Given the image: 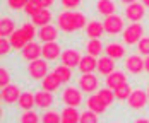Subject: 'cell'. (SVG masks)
Returning a JSON list of instances; mask_svg holds the SVG:
<instances>
[{
    "label": "cell",
    "instance_id": "obj_1",
    "mask_svg": "<svg viewBox=\"0 0 149 123\" xmlns=\"http://www.w3.org/2000/svg\"><path fill=\"white\" fill-rule=\"evenodd\" d=\"M88 17L81 10H62L57 14V26L62 32L70 34L75 31L86 29L88 26Z\"/></svg>",
    "mask_w": 149,
    "mask_h": 123
},
{
    "label": "cell",
    "instance_id": "obj_2",
    "mask_svg": "<svg viewBox=\"0 0 149 123\" xmlns=\"http://www.w3.org/2000/svg\"><path fill=\"white\" fill-rule=\"evenodd\" d=\"M144 26L141 22H130L129 26H125V29L122 32V41L125 46H137V43L144 38Z\"/></svg>",
    "mask_w": 149,
    "mask_h": 123
},
{
    "label": "cell",
    "instance_id": "obj_3",
    "mask_svg": "<svg viewBox=\"0 0 149 123\" xmlns=\"http://www.w3.org/2000/svg\"><path fill=\"white\" fill-rule=\"evenodd\" d=\"M60 101L65 106H72V108H81L84 103V92L79 87L74 86H65L62 92H60Z\"/></svg>",
    "mask_w": 149,
    "mask_h": 123
},
{
    "label": "cell",
    "instance_id": "obj_4",
    "mask_svg": "<svg viewBox=\"0 0 149 123\" xmlns=\"http://www.w3.org/2000/svg\"><path fill=\"white\" fill-rule=\"evenodd\" d=\"M50 74V62L45 58H38V60L28 63V75L33 80H43Z\"/></svg>",
    "mask_w": 149,
    "mask_h": 123
},
{
    "label": "cell",
    "instance_id": "obj_5",
    "mask_svg": "<svg viewBox=\"0 0 149 123\" xmlns=\"http://www.w3.org/2000/svg\"><path fill=\"white\" fill-rule=\"evenodd\" d=\"M77 87L84 94H94V92L100 91V79L94 75V74H81L77 77Z\"/></svg>",
    "mask_w": 149,
    "mask_h": 123
},
{
    "label": "cell",
    "instance_id": "obj_6",
    "mask_svg": "<svg viewBox=\"0 0 149 123\" xmlns=\"http://www.w3.org/2000/svg\"><path fill=\"white\" fill-rule=\"evenodd\" d=\"M123 68L130 75H141L144 72V58L139 53H130L123 60Z\"/></svg>",
    "mask_w": 149,
    "mask_h": 123
},
{
    "label": "cell",
    "instance_id": "obj_7",
    "mask_svg": "<svg viewBox=\"0 0 149 123\" xmlns=\"http://www.w3.org/2000/svg\"><path fill=\"white\" fill-rule=\"evenodd\" d=\"M149 103V97H148V92L146 89H134L132 94H130V97L127 99V106L130 108V111H142V109H146Z\"/></svg>",
    "mask_w": 149,
    "mask_h": 123
},
{
    "label": "cell",
    "instance_id": "obj_8",
    "mask_svg": "<svg viewBox=\"0 0 149 123\" xmlns=\"http://www.w3.org/2000/svg\"><path fill=\"white\" fill-rule=\"evenodd\" d=\"M103 26H104V32H106L108 36H117V34H122L123 29H125L123 17H122L120 14H113V15L104 17Z\"/></svg>",
    "mask_w": 149,
    "mask_h": 123
},
{
    "label": "cell",
    "instance_id": "obj_9",
    "mask_svg": "<svg viewBox=\"0 0 149 123\" xmlns=\"http://www.w3.org/2000/svg\"><path fill=\"white\" fill-rule=\"evenodd\" d=\"M21 58L24 62H28V63L38 60V58H43V45L38 43V41L28 43V45L21 50Z\"/></svg>",
    "mask_w": 149,
    "mask_h": 123
},
{
    "label": "cell",
    "instance_id": "obj_10",
    "mask_svg": "<svg viewBox=\"0 0 149 123\" xmlns=\"http://www.w3.org/2000/svg\"><path fill=\"white\" fill-rule=\"evenodd\" d=\"M129 84V77L125 70H115L113 74H110L108 77H104V87L111 89V91H117L118 87Z\"/></svg>",
    "mask_w": 149,
    "mask_h": 123
},
{
    "label": "cell",
    "instance_id": "obj_11",
    "mask_svg": "<svg viewBox=\"0 0 149 123\" xmlns=\"http://www.w3.org/2000/svg\"><path fill=\"white\" fill-rule=\"evenodd\" d=\"M82 53L77 50V48H67V50H63V53H62V63L65 65V67H69V68H79V63L82 60Z\"/></svg>",
    "mask_w": 149,
    "mask_h": 123
},
{
    "label": "cell",
    "instance_id": "obj_12",
    "mask_svg": "<svg viewBox=\"0 0 149 123\" xmlns=\"http://www.w3.org/2000/svg\"><path fill=\"white\" fill-rule=\"evenodd\" d=\"M60 36V29L57 24H46L43 28H38V39L41 41V45L57 41Z\"/></svg>",
    "mask_w": 149,
    "mask_h": 123
},
{
    "label": "cell",
    "instance_id": "obj_13",
    "mask_svg": "<svg viewBox=\"0 0 149 123\" xmlns=\"http://www.w3.org/2000/svg\"><path fill=\"white\" fill-rule=\"evenodd\" d=\"M146 17V7L142 2H135L132 5L125 7V19L130 22H141Z\"/></svg>",
    "mask_w": 149,
    "mask_h": 123
},
{
    "label": "cell",
    "instance_id": "obj_14",
    "mask_svg": "<svg viewBox=\"0 0 149 123\" xmlns=\"http://www.w3.org/2000/svg\"><path fill=\"white\" fill-rule=\"evenodd\" d=\"M21 94H22V89H21L17 84H9L7 87L2 89V101H3L5 104H9V106H10V104H17Z\"/></svg>",
    "mask_w": 149,
    "mask_h": 123
},
{
    "label": "cell",
    "instance_id": "obj_15",
    "mask_svg": "<svg viewBox=\"0 0 149 123\" xmlns=\"http://www.w3.org/2000/svg\"><path fill=\"white\" fill-rule=\"evenodd\" d=\"M34 96H36V108L38 109H50V108L55 104V96H53V92H48L45 89H40V91L34 92Z\"/></svg>",
    "mask_w": 149,
    "mask_h": 123
},
{
    "label": "cell",
    "instance_id": "obj_16",
    "mask_svg": "<svg viewBox=\"0 0 149 123\" xmlns=\"http://www.w3.org/2000/svg\"><path fill=\"white\" fill-rule=\"evenodd\" d=\"M62 53H63V50L57 41L43 45V58L46 62H57L58 58H62Z\"/></svg>",
    "mask_w": 149,
    "mask_h": 123
},
{
    "label": "cell",
    "instance_id": "obj_17",
    "mask_svg": "<svg viewBox=\"0 0 149 123\" xmlns=\"http://www.w3.org/2000/svg\"><path fill=\"white\" fill-rule=\"evenodd\" d=\"M104 55L113 58V60H122L127 53H125V46L122 43H117V41H110L108 45H104Z\"/></svg>",
    "mask_w": 149,
    "mask_h": 123
},
{
    "label": "cell",
    "instance_id": "obj_18",
    "mask_svg": "<svg viewBox=\"0 0 149 123\" xmlns=\"http://www.w3.org/2000/svg\"><path fill=\"white\" fill-rule=\"evenodd\" d=\"M96 12L103 17H108V15L117 14V2L115 0H96V5H94Z\"/></svg>",
    "mask_w": 149,
    "mask_h": 123
},
{
    "label": "cell",
    "instance_id": "obj_19",
    "mask_svg": "<svg viewBox=\"0 0 149 123\" xmlns=\"http://www.w3.org/2000/svg\"><path fill=\"white\" fill-rule=\"evenodd\" d=\"M98 74L103 77H108L110 74H113L115 70H117V65H115V60L113 58H110V57H106V55H103V57H100L98 58Z\"/></svg>",
    "mask_w": 149,
    "mask_h": 123
},
{
    "label": "cell",
    "instance_id": "obj_20",
    "mask_svg": "<svg viewBox=\"0 0 149 123\" xmlns=\"http://www.w3.org/2000/svg\"><path fill=\"white\" fill-rule=\"evenodd\" d=\"M86 36H88V39H101V36L104 34V26L103 22H100V21H89L88 22V26H86Z\"/></svg>",
    "mask_w": 149,
    "mask_h": 123
},
{
    "label": "cell",
    "instance_id": "obj_21",
    "mask_svg": "<svg viewBox=\"0 0 149 123\" xmlns=\"http://www.w3.org/2000/svg\"><path fill=\"white\" fill-rule=\"evenodd\" d=\"M17 106H19L21 111H29V109H33V108L36 106V96H34V92L22 91L19 101H17Z\"/></svg>",
    "mask_w": 149,
    "mask_h": 123
},
{
    "label": "cell",
    "instance_id": "obj_22",
    "mask_svg": "<svg viewBox=\"0 0 149 123\" xmlns=\"http://www.w3.org/2000/svg\"><path fill=\"white\" fill-rule=\"evenodd\" d=\"M94 96H96V99H98L106 109L117 101V97H115V91H111V89H108V87H103V89H100L98 92H94Z\"/></svg>",
    "mask_w": 149,
    "mask_h": 123
},
{
    "label": "cell",
    "instance_id": "obj_23",
    "mask_svg": "<svg viewBox=\"0 0 149 123\" xmlns=\"http://www.w3.org/2000/svg\"><path fill=\"white\" fill-rule=\"evenodd\" d=\"M52 72L57 75V79L62 82V86H63V84H69V82L72 80V77H74V70H72V68H69V67H65L63 63L55 65Z\"/></svg>",
    "mask_w": 149,
    "mask_h": 123
},
{
    "label": "cell",
    "instance_id": "obj_24",
    "mask_svg": "<svg viewBox=\"0 0 149 123\" xmlns=\"http://www.w3.org/2000/svg\"><path fill=\"white\" fill-rule=\"evenodd\" d=\"M96 68H98V58H94L91 55H84L81 63H79V68L77 70L81 74H94Z\"/></svg>",
    "mask_w": 149,
    "mask_h": 123
},
{
    "label": "cell",
    "instance_id": "obj_25",
    "mask_svg": "<svg viewBox=\"0 0 149 123\" xmlns=\"http://www.w3.org/2000/svg\"><path fill=\"white\" fill-rule=\"evenodd\" d=\"M103 53H104V45L101 39H88V43H86V55L100 58V57H103Z\"/></svg>",
    "mask_w": 149,
    "mask_h": 123
},
{
    "label": "cell",
    "instance_id": "obj_26",
    "mask_svg": "<svg viewBox=\"0 0 149 123\" xmlns=\"http://www.w3.org/2000/svg\"><path fill=\"white\" fill-rule=\"evenodd\" d=\"M15 22L12 17L9 15H3L2 21H0V38H10L15 32Z\"/></svg>",
    "mask_w": 149,
    "mask_h": 123
},
{
    "label": "cell",
    "instance_id": "obj_27",
    "mask_svg": "<svg viewBox=\"0 0 149 123\" xmlns=\"http://www.w3.org/2000/svg\"><path fill=\"white\" fill-rule=\"evenodd\" d=\"M52 19H53L52 10H50V9H43V10H40L34 17H31V22H33L36 28H43L46 24H52Z\"/></svg>",
    "mask_w": 149,
    "mask_h": 123
},
{
    "label": "cell",
    "instance_id": "obj_28",
    "mask_svg": "<svg viewBox=\"0 0 149 123\" xmlns=\"http://www.w3.org/2000/svg\"><path fill=\"white\" fill-rule=\"evenodd\" d=\"M60 86H62V82L57 79V75H55L53 72H50V74L41 80V89H45V91H48V92H57L60 89Z\"/></svg>",
    "mask_w": 149,
    "mask_h": 123
},
{
    "label": "cell",
    "instance_id": "obj_29",
    "mask_svg": "<svg viewBox=\"0 0 149 123\" xmlns=\"http://www.w3.org/2000/svg\"><path fill=\"white\" fill-rule=\"evenodd\" d=\"M79 118H81L79 108H72V106H63L62 108V122L79 123Z\"/></svg>",
    "mask_w": 149,
    "mask_h": 123
},
{
    "label": "cell",
    "instance_id": "obj_30",
    "mask_svg": "<svg viewBox=\"0 0 149 123\" xmlns=\"http://www.w3.org/2000/svg\"><path fill=\"white\" fill-rule=\"evenodd\" d=\"M86 108H88L89 111H93V113H96V115H104V113H106V108L96 99L94 94L88 96V99H86Z\"/></svg>",
    "mask_w": 149,
    "mask_h": 123
},
{
    "label": "cell",
    "instance_id": "obj_31",
    "mask_svg": "<svg viewBox=\"0 0 149 123\" xmlns=\"http://www.w3.org/2000/svg\"><path fill=\"white\" fill-rule=\"evenodd\" d=\"M19 123H41V116L38 115V111L29 109V111H22L19 116Z\"/></svg>",
    "mask_w": 149,
    "mask_h": 123
},
{
    "label": "cell",
    "instance_id": "obj_32",
    "mask_svg": "<svg viewBox=\"0 0 149 123\" xmlns=\"http://www.w3.org/2000/svg\"><path fill=\"white\" fill-rule=\"evenodd\" d=\"M41 123H62V113L55 109H46L41 115Z\"/></svg>",
    "mask_w": 149,
    "mask_h": 123
},
{
    "label": "cell",
    "instance_id": "obj_33",
    "mask_svg": "<svg viewBox=\"0 0 149 123\" xmlns=\"http://www.w3.org/2000/svg\"><path fill=\"white\" fill-rule=\"evenodd\" d=\"M40 10H43V5L40 0H29L26 2V7H24V14L29 15V17H34Z\"/></svg>",
    "mask_w": 149,
    "mask_h": 123
},
{
    "label": "cell",
    "instance_id": "obj_34",
    "mask_svg": "<svg viewBox=\"0 0 149 123\" xmlns=\"http://www.w3.org/2000/svg\"><path fill=\"white\" fill-rule=\"evenodd\" d=\"M132 86L130 84H125V86H122V87H118L117 91H115V97H117V101H127L129 97H130V94H132Z\"/></svg>",
    "mask_w": 149,
    "mask_h": 123
},
{
    "label": "cell",
    "instance_id": "obj_35",
    "mask_svg": "<svg viewBox=\"0 0 149 123\" xmlns=\"http://www.w3.org/2000/svg\"><path fill=\"white\" fill-rule=\"evenodd\" d=\"M79 123H100V115H96V113H93L89 109H86V111L81 113Z\"/></svg>",
    "mask_w": 149,
    "mask_h": 123
},
{
    "label": "cell",
    "instance_id": "obj_36",
    "mask_svg": "<svg viewBox=\"0 0 149 123\" xmlns=\"http://www.w3.org/2000/svg\"><path fill=\"white\" fill-rule=\"evenodd\" d=\"M9 84H12L10 72H9V68H7L5 65H2V67H0V87L3 89V87H7Z\"/></svg>",
    "mask_w": 149,
    "mask_h": 123
},
{
    "label": "cell",
    "instance_id": "obj_37",
    "mask_svg": "<svg viewBox=\"0 0 149 123\" xmlns=\"http://www.w3.org/2000/svg\"><path fill=\"white\" fill-rule=\"evenodd\" d=\"M137 53L142 57H149V36H144L139 43H137Z\"/></svg>",
    "mask_w": 149,
    "mask_h": 123
},
{
    "label": "cell",
    "instance_id": "obj_38",
    "mask_svg": "<svg viewBox=\"0 0 149 123\" xmlns=\"http://www.w3.org/2000/svg\"><path fill=\"white\" fill-rule=\"evenodd\" d=\"M12 50L14 48H12V43L9 38H0V55L2 57H9Z\"/></svg>",
    "mask_w": 149,
    "mask_h": 123
},
{
    "label": "cell",
    "instance_id": "obj_39",
    "mask_svg": "<svg viewBox=\"0 0 149 123\" xmlns=\"http://www.w3.org/2000/svg\"><path fill=\"white\" fill-rule=\"evenodd\" d=\"M7 7L10 10H24L26 0H7Z\"/></svg>",
    "mask_w": 149,
    "mask_h": 123
},
{
    "label": "cell",
    "instance_id": "obj_40",
    "mask_svg": "<svg viewBox=\"0 0 149 123\" xmlns=\"http://www.w3.org/2000/svg\"><path fill=\"white\" fill-rule=\"evenodd\" d=\"M81 2L82 0H60V3H62V7L65 10H75L81 5Z\"/></svg>",
    "mask_w": 149,
    "mask_h": 123
},
{
    "label": "cell",
    "instance_id": "obj_41",
    "mask_svg": "<svg viewBox=\"0 0 149 123\" xmlns=\"http://www.w3.org/2000/svg\"><path fill=\"white\" fill-rule=\"evenodd\" d=\"M41 2V5H43V9H50L53 3H55V0H40Z\"/></svg>",
    "mask_w": 149,
    "mask_h": 123
},
{
    "label": "cell",
    "instance_id": "obj_42",
    "mask_svg": "<svg viewBox=\"0 0 149 123\" xmlns=\"http://www.w3.org/2000/svg\"><path fill=\"white\" fill-rule=\"evenodd\" d=\"M132 123H149V118L148 116H139V118H135Z\"/></svg>",
    "mask_w": 149,
    "mask_h": 123
},
{
    "label": "cell",
    "instance_id": "obj_43",
    "mask_svg": "<svg viewBox=\"0 0 149 123\" xmlns=\"http://www.w3.org/2000/svg\"><path fill=\"white\" fill-rule=\"evenodd\" d=\"M135 2H137V0H120V3H122L123 7H129V5H132Z\"/></svg>",
    "mask_w": 149,
    "mask_h": 123
},
{
    "label": "cell",
    "instance_id": "obj_44",
    "mask_svg": "<svg viewBox=\"0 0 149 123\" xmlns=\"http://www.w3.org/2000/svg\"><path fill=\"white\" fill-rule=\"evenodd\" d=\"M144 72L149 74V57H144Z\"/></svg>",
    "mask_w": 149,
    "mask_h": 123
},
{
    "label": "cell",
    "instance_id": "obj_45",
    "mask_svg": "<svg viewBox=\"0 0 149 123\" xmlns=\"http://www.w3.org/2000/svg\"><path fill=\"white\" fill-rule=\"evenodd\" d=\"M141 2L144 3V7H146V9H149V0H141Z\"/></svg>",
    "mask_w": 149,
    "mask_h": 123
},
{
    "label": "cell",
    "instance_id": "obj_46",
    "mask_svg": "<svg viewBox=\"0 0 149 123\" xmlns=\"http://www.w3.org/2000/svg\"><path fill=\"white\" fill-rule=\"evenodd\" d=\"M146 92H148V97H149V84L146 86Z\"/></svg>",
    "mask_w": 149,
    "mask_h": 123
},
{
    "label": "cell",
    "instance_id": "obj_47",
    "mask_svg": "<svg viewBox=\"0 0 149 123\" xmlns=\"http://www.w3.org/2000/svg\"><path fill=\"white\" fill-rule=\"evenodd\" d=\"M62 123H72V122H62Z\"/></svg>",
    "mask_w": 149,
    "mask_h": 123
},
{
    "label": "cell",
    "instance_id": "obj_48",
    "mask_svg": "<svg viewBox=\"0 0 149 123\" xmlns=\"http://www.w3.org/2000/svg\"><path fill=\"white\" fill-rule=\"evenodd\" d=\"M26 2H29V0H26Z\"/></svg>",
    "mask_w": 149,
    "mask_h": 123
}]
</instances>
